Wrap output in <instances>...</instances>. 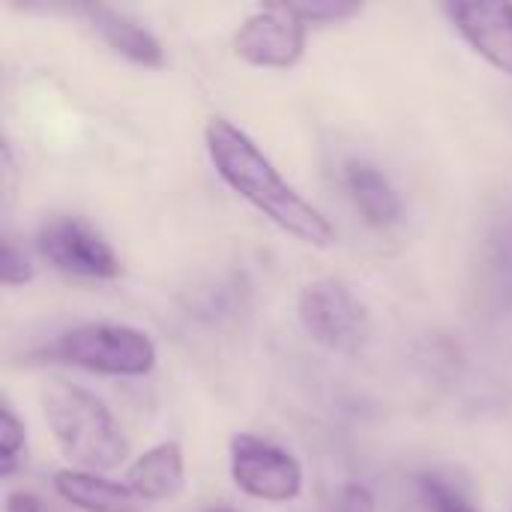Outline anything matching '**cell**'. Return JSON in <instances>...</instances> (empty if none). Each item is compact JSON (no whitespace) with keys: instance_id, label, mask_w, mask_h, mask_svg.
Instances as JSON below:
<instances>
[{"instance_id":"3","label":"cell","mask_w":512,"mask_h":512,"mask_svg":"<svg viewBox=\"0 0 512 512\" xmlns=\"http://www.w3.org/2000/svg\"><path fill=\"white\" fill-rule=\"evenodd\" d=\"M45 357L60 363L78 366L93 375L108 378H144L156 366V345L153 339L132 327V324H78L60 333L48 348Z\"/></svg>"},{"instance_id":"17","label":"cell","mask_w":512,"mask_h":512,"mask_svg":"<svg viewBox=\"0 0 512 512\" xmlns=\"http://www.w3.org/2000/svg\"><path fill=\"white\" fill-rule=\"evenodd\" d=\"M33 276H36V270L27 261V255L12 240H3V252H0V279H3V285L18 288V285H27Z\"/></svg>"},{"instance_id":"1","label":"cell","mask_w":512,"mask_h":512,"mask_svg":"<svg viewBox=\"0 0 512 512\" xmlns=\"http://www.w3.org/2000/svg\"><path fill=\"white\" fill-rule=\"evenodd\" d=\"M204 147L222 183L276 228L315 249H330L336 243V228L330 219L279 174L270 156L237 123L228 117H210L204 126Z\"/></svg>"},{"instance_id":"2","label":"cell","mask_w":512,"mask_h":512,"mask_svg":"<svg viewBox=\"0 0 512 512\" xmlns=\"http://www.w3.org/2000/svg\"><path fill=\"white\" fill-rule=\"evenodd\" d=\"M42 411L60 453L78 471H114L129 456V441L108 405L84 387L51 381L42 390Z\"/></svg>"},{"instance_id":"6","label":"cell","mask_w":512,"mask_h":512,"mask_svg":"<svg viewBox=\"0 0 512 512\" xmlns=\"http://www.w3.org/2000/svg\"><path fill=\"white\" fill-rule=\"evenodd\" d=\"M36 249L54 270L75 279L105 282L120 276V258L114 246L78 216H54L42 222Z\"/></svg>"},{"instance_id":"16","label":"cell","mask_w":512,"mask_h":512,"mask_svg":"<svg viewBox=\"0 0 512 512\" xmlns=\"http://www.w3.org/2000/svg\"><path fill=\"white\" fill-rule=\"evenodd\" d=\"M24 450V423L18 420V414L12 411L9 402L0 405V474H9L18 453Z\"/></svg>"},{"instance_id":"10","label":"cell","mask_w":512,"mask_h":512,"mask_svg":"<svg viewBox=\"0 0 512 512\" xmlns=\"http://www.w3.org/2000/svg\"><path fill=\"white\" fill-rule=\"evenodd\" d=\"M342 186L345 195L351 198L354 210L360 213V219L378 231L396 228L405 216L402 198L396 192V186L369 162L351 159L342 168Z\"/></svg>"},{"instance_id":"13","label":"cell","mask_w":512,"mask_h":512,"mask_svg":"<svg viewBox=\"0 0 512 512\" xmlns=\"http://www.w3.org/2000/svg\"><path fill=\"white\" fill-rule=\"evenodd\" d=\"M483 273L498 306L512 303V213L489 234L483 252Z\"/></svg>"},{"instance_id":"20","label":"cell","mask_w":512,"mask_h":512,"mask_svg":"<svg viewBox=\"0 0 512 512\" xmlns=\"http://www.w3.org/2000/svg\"><path fill=\"white\" fill-rule=\"evenodd\" d=\"M201 512H237V510H231V507H225V504H216V507H207V510H201Z\"/></svg>"},{"instance_id":"12","label":"cell","mask_w":512,"mask_h":512,"mask_svg":"<svg viewBox=\"0 0 512 512\" xmlns=\"http://www.w3.org/2000/svg\"><path fill=\"white\" fill-rule=\"evenodd\" d=\"M54 492L81 512H144V501L126 486L93 471L63 468L54 474Z\"/></svg>"},{"instance_id":"19","label":"cell","mask_w":512,"mask_h":512,"mask_svg":"<svg viewBox=\"0 0 512 512\" xmlns=\"http://www.w3.org/2000/svg\"><path fill=\"white\" fill-rule=\"evenodd\" d=\"M6 512H45V507L33 492H9L6 495Z\"/></svg>"},{"instance_id":"18","label":"cell","mask_w":512,"mask_h":512,"mask_svg":"<svg viewBox=\"0 0 512 512\" xmlns=\"http://www.w3.org/2000/svg\"><path fill=\"white\" fill-rule=\"evenodd\" d=\"M333 512H375V498L366 486L360 483H348L339 498H336V507Z\"/></svg>"},{"instance_id":"9","label":"cell","mask_w":512,"mask_h":512,"mask_svg":"<svg viewBox=\"0 0 512 512\" xmlns=\"http://www.w3.org/2000/svg\"><path fill=\"white\" fill-rule=\"evenodd\" d=\"M87 18V24L96 30V36L120 57H126L135 66L144 69H162L165 66V48L162 42L132 15L111 9V6H78Z\"/></svg>"},{"instance_id":"15","label":"cell","mask_w":512,"mask_h":512,"mask_svg":"<svg viewBox=\"0 0 512 512\" xmlns=\"http://www.w3.org/2000/svg\"><path fill=\"white\" fill-rule=\"evenodd\" d=\"M291 15H297L303 24H339L354 15H360V3L348 0H303V3H285Z\"/></svg>"},{"instance_id":"4","label":"cell","mask_w":512,"mask_h":512,"mask_svg":"<svg viewBox=\"0 0 512 512\" xmlns=\"http://www.w3.org/2000/svg\"><path fill=\"white\" fill-rule=\"evenodd\" d=\"M297 318L312 342L336 354H357L369 339V312L339 279H315L303 285Z\"/></svg>"},{"instance_id":"8","label":"cell","mask_w":512,"mask_h":512,"mask_svg":"<svg viewBox=\"0 0 512 512\" xmlns=\"http://www.w3.org/2000/svg\"><path fill=\"white\" fill-rule=\"evenodd\" d=\"M447 15L465 42L498 72L512 75V3L510 0H471L447 3Z\"/></svg>"},{"instance_id":"11","label":"cell","mask_w":512,"mask_h":512,"mask_svg":"<svg viewBox=\"0 0 512 512\" xmlns=\"http://www.w3.org/2000/svg\"><path fill=\"white\" fill-rule=\"evenodd\" d=\"M183 483H186V459H183L180 444L174 441H162L150 447L126 471V486L144 504H156V501H168L180 495Z\"/></svg>"},{"instance_id":"14","label":"cell","mask_w":512,"mask_h":512,"mask_svg":"<svg viewBox=\"0 0 512 512\" xmlns=\"http://www.w3.org/2000/svg\"><path fill=\"white\" fill-rule=\"evenodd\" d=\"M417 492H420V501L429 512H480L459 486H453L441 474H420Z\"/></svg>"},{"instance_id":"5","label":"cell","mask_w":512,"mask_h":512,"mask_svg":"<svg viewBox=\"0 0 512 512\" xmlns=\"http://www.w3.org/2000/svg\"><path fill=\"white\" fill-rule=\"evenodd\" d=\"M231 480L243 495L264 504H288L303 492L300 462L285 447L252 432L231 438Z\"/></svg>"},{"instance_id":"7","label":"cell","mask_w":512,"mask_h":512,"mask_svg":"<svg viewBox=\"0 0 512 512\" xmlns=\"http://www.w3.org/2000/svg\"><path fill=\"white\" fill-rule=\"evenodd\" d=\"M306 30L297 15L285 9V3L264 6L252 12L234 33V54L258 69H291L300 63L306 51Z\"/></svg>"}]
</instances>
